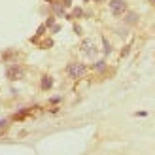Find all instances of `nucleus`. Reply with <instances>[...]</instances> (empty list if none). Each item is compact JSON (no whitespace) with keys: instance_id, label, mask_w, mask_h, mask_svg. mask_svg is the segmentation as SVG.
<instances>
[{"instance_id":"4","label":"nucleus","mask_w":155,"mask_h":155,"mask_svg":"<svg viewBox=\"0 0 155 155\" xmlns=\"http://www.w3.org/2000/svg\"><path fill=\"white\" fill-rule=\"evenodd\" d=\"M44 87H51V80H49V78H44Z\"/></svg>"},{"instance_id":"3","label":"nucleus","mask_w":155,"mask_h":155,"mask_svg":"<svg viewBox=\"0 0 155 155\" xmlns=\"http://www.w3.org/2000/svg\"><path fill=\"white\" fill-rule=\"evenodd\" d=\"M136 21H138V15L136 13H129L127 15V23H129V25H134Z\"/></svg>"},{"instance_id":"2","label":"nucleus","mask_w":155,"mask_h":155,"mask_svg":"<svg viewBox=\"0 0 155 155\" xmlns=\"http://www.w3.org/2000/svg\"><path fill=\"white\" fill-rule=\"evenodd\" d=\"M68 72H70V76L78 78V76H81L85 72V66H81V64H72L70 68H68Z\"/></svg>"},{"instance_id":"1","label":"nucleus","mask_w":155,"mask_h":155,"mask_svg":"<svg viewBox=\"0 0 155 155\" xmlns=\"http://www.w3.org/2000/svg\"><path fill=\"white\" fill-rule=\"evenodd\" d=\"M110 10H112V13L119 15V13L125 12V2H123V0H112V2H110Z\"/></svg>"},{"instance_id":"5","label":"nucleus","mask_w":155,"mask_h":155,"mask_svg":"<svg viewBox=\"0 0 155 155\" xmlns=\"http://www.w3.org/2000/svg\"><path fill=\"white\" fill-rule=\"evenodd\" d=\"M150 2H153V4H155V0H150Z\"/></svg>"}]
</instances>
